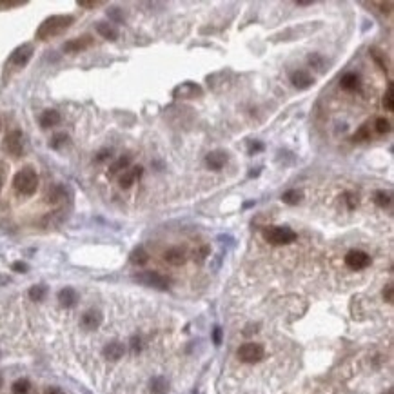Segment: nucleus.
Returning <instances> with one entry per match:
<instances>
[{
  "instance_id": "473e14b6",
  "label": "nucleus",
  "mask_w": 394,
  "mask_h": 394,
  "mask_svg": "<svg viewBox=\"0 0 394 394\" xmlns=\"http://www.w3.org/2000/svg\"><path fill=\"white\" fill-rule=\"evenodd\" d=\"M383 298L387 304H392V284H387V287L383 289Z\"/></svg>"
},
{
  "instance_id": "cd10ccee",
  "label": "nucleus",
  "mask_w": 394,
  "mask_h": 394,
  "mask_svg": "<svg viewBox=\"0 0 394 394\" xmlns=\"http://www.w3.org/2000/svg\"><path fill=\"white\" fill-rule=\"evenodd\" d=\"M374 129H376V133H380V135H385V133L390 131V122L383 117L376 118V122H374Z\"/></svg>"
},
{
  "instance_id": "58836bf2",
  "label": "nucleus",
  "mask_w": 394,
  "mask_h": 394,
  "mask_svg": "<svg viewBox=\"0 0 394 394\" xmlns=\"http://www.w3.org/2000/svg\"><path fill=\"white\" fill-rule=\"evenodd\" d=\"M26 2H2V8H18V6H24Z\"/></svg>"
},
{
  "instance_id": "1a4fd4ad",
  "label": "nucleus",
  "mask_w": 394,
  "mask_h": 394,
  "mask_svg": "<svg viewBox=\"0 0 394 394\" xmlns=\"http://www.w3.org/2000/svg\"><path fill=\"white\" fill-rule=\"evenodd\" d=\"M91 44H93V38L89 35H82L78 38H73V40L66 42L64 44V51L66 53H80V51L87 49Z\"/></svg>"
},
{
  "instance_id": "7ed1b4c3",
  "label": "nucleus",
  "mask_w": 394,
  "mask_h": 394,
  "mask_svg": "<svg viewBox=\"0 0 394 394\" xmlns=\"http://www.w3.org/2000/svg\"><path fill=\"white\" fill-rule=\"evenodd\" d=\"M263 240L271 245H287L296 240V233L287 226H272L265 227L262 231Z\"/></svg>"
},
{
  "instance_id": "f03ea898",
  "label": "nucleus",
  "mask_w": 394,
  "mask_h": 394,
  "mask_svg": "<svg viewBox=\"0 0 394 394\" xmlns=\"http://www.w3.org/2000/svg\"><path fill=\"white\" fill-rule=\"evenodd\" d=\"M13 187L18 195L22 196H31L38 189V175L33 167H24L15 175L13 178Z\"/></svg>"
},
{
  "instance_id": "c03bdc74",
  "label": "nucleus",
  "mask_w": 394,
  "mask_h": 394,
  "mask_svg": "<svg viewBox=\"0 0 394 394\" xmlns=\"http://www.w3.org/2000/svg\"><path fill=\"white\" fill-rule=\"evenodd\" d=\"M383 394H394V392H392V389H387V390H385V392H383Z\"/></svg>"
},
{
  "instance_id": "c756f323",
  "label": "nucleus",
  "mask_w": 394,
  "mask_h": 394,
  "mask_svg": "<svg viewBox=\"0 0 394 394\" xmlns=\"http://www.w3.org/2000/svg\"><path fill=\"white\" fill-rule=\"evenodd\" d=\"M371 138V131H369V126H362L358 131L354 133V140H369Z\"/></svg>"
},
{
  "instance_id": "412c9836",
  "label": "nucleus",
  "mask_w": 394,
  "mask_h": 394,
  "mask_svg": "<svg viewBox=\"0 0 394 394\" xmlns=\"http://www.w3.org/2000/svg\"><path fill=\"white\" fill-rule=\"evenodd\" d=\"M96 31L104 36V38H107V40H115L118 36L117 27H115L113 24H107V22H100L98 26H96Z\"/></svg>"
},
{
  "instance_id": "4be33fe9",
  "label": "nucleus",
  "mask_w": 394,
  "mask_h": 394,
  "mask_svg": "<svg viewBox=\"0 0 394 394\" xmlns=\"http://www.w3.org/2000/svg\"><path fill=\"white\" fill-rule=\"evenodd\" d=\"M302 198H304V195H302V191H298V189H291L282 195V202L287 205H298L300 202H302Z\"/></svg>"
},
{
  "instance_id": "0eeeda50",
  "label": "nucleus",
  "mask_w": 394,
  "mask_h": 394,
  "mask_svg": "<svg viewBox=\"0 0 394 394\" xmlns=\"http://www.w3.org/2000/svg\"><path fill=\"white\" fill-rule=\"evenodd\" d=\"M4 149L8 151L9 154H13V156H22L24 153V135L22 131H15L8 133V136L4 138Z\"/></svg>"
},
{
  "instance_id": "4468645a",
  "label": "nucleus",
  "mask_w": 394,
  "mask_h": 394,
  "mask_svg": "<svg viewBox=\"0 0 394 394\" xmlns=\"http://www.w3.org/2000/svg\"><path fill=\"white\" fill-rule=\"evenodd\" d=\"M163 260L171 265H184L186 263V249L182 247H171L163 253Z\"/></svg>"
},
{
  "instance_id": "dca6fc26",
  "label": "nucleus",
  "mask_w": 394,
  "mask_h": 394,
  "mask_svg": "<svg viewBox=\"0 0 394 394\" xmlns=\"http://www.w3.org/2000/svg\"><path fill=\"white\" fill-rule=\"evenodd\" d=\"M205 162H207V165L211 169H214V171H220V169H222L223 165H226V162H227V153H223V151H213V153L207 154Z\"/></svg>"
},
{
  "instance_id": "aec40b11",
  "label": "nucleus",
  "mask_w": 394,
  "mask_h": 394,
  "mask_svg": "<svg viewBox=\"0 0 394 394\" xmlns=\"http://www.w3.org/2000/svg\"><path fill=\"white\" fill-rule=\"evenodd\" d=\"M149 390L151 394H167L169 390V383L163 376H154L149 383Z\"/></svg>"
},
{
  "instance_id": "79ce46f5",
  "label": "nucleus",
  "mask_w": 394,
  "mask_h": 394,
  "mask_svg": "<svg viewBox=\"0 0 394 394\" xmlns=\"http://www.w3.org/2000/svg\"><path fill=\"white\" fill-rule=\"evenodd\" d=\"M296 4H298V6H311L313 2H309V0H298Z\"/></svg>"
},
{
  "instance_id": "f704fd0d",
  "label": "nucleus",
  "mask_w": 394,
  "mask_h": 394,
  "mask_svg": "<svg viewBox=\"0 0 394 394\" xmlns=\"http://www.w3.org/2000/svg\"><path fill=\"white\" fill-rule=\"evenodd\" d=\"M213 342H214V345H220V344H222V329H220V327H214V331H213Z\"/></svg>"
},
{
  "instance_id": "bb28decb",
  "label": "nucleus",
  "mask_w": 394,
  "mask_h": 394,
  "mask_svg": "<svg viewBox=\"0 0 394 394\" xmlns=\"http://www.w3.org/2000/svg\"><path fill=\"white\" fill-rule=\"evenodd\" d=\"M374 202H376L380 207H389L390 205V193H385V191H376V193H374Z\"/></svg>"
},
{
  "instance_id": "6e6552de",
  "label": "nucleus",
  "mask_w": 394,
  "mask_h": 394,
  "mask_svg": "<svg viewBox=\"0 0 394 394\" xmlns=\"http://www.w3.org/2000/svg\"><path fill=\"white\" fill-rule=\"evenodd\" d=\"M33 51H35V47H33L31 44L18 45L17 49L11 53V57H9V64L15 66V68H26L27 62H29L33 57Z\"/></svg>"
},
{
  "instance_id": "a18cd8bd",
  "label": "nucleus",
  "mask_w": 394,
  "mask_h": 394,
  "mask_svg": "<svg viewBox=\"0 0 394 394\" xmlns=\"http://www.w3.org/2000/svg\"><path fill=\"white\" fill-rule=\"evenodd\" d=\"M0 129H2V122H0Z\"/></svg>"
},
{
  "instance_id": "7c9ffc66",
  "label": "nucleus",
  "mask_w": 394,
  "mask_h": 394,
  "mask_svg": "<svg viewBox=\"0 0 394 394\" xmlns=\"http://www.w3.org/2000/svg\"><path fill=\"white\" fill-rule=\"evenodd\" d=\"M66 140H68V135H54L53 136V140H51V147H53V149H59V147H60V145H62V144H66Z\"/></svg>"
},
{
  "instance_id": "37998d69",
  "label": "nucleus",
  "mask_w": 394,
  "mask_h": 394,
  "mask_svg": "<svg viewBox=\"0 0 394 394\" xmlns=\"http://www.w3.org/2000/svg\"><path fill=\"white\" fill-rule=\"evenodd\" d=\"M47 394H62V390L60 389H49L47 390Z\"/></svg>"
},
{
  "instance_id": "a878e982",
  "label": "nucleus",
  "mask_w": 394,
  "mask_h": 394,
  "mask_svg": "<svg viewBox=\"0 0 394 394\" xmlns=\"http://www.w3.org/2000/svg\"><path fill=\"white\" fill-rule=\"evenodd\" d=\"M31 392V383L27 380H17L13 383V394H29Z\"/></svg>"
},
{
  "instance_id": "c85d7f7f",
  "label": "nucleus",
  "mask_w": 394,
  "mask_h": 394,
  "mask_svg": "<svg viewBox=\"0 0 394 394\" xmlns=\"http://www.w3.org/2000/svg\"><path fill=\"white\" fill-rule=\"evenodd\" d=\"M383 107H385L387 111H392V109H394V89H392V84H389L385 96H383Z\"/></svg>"
},
{
  "instance_id": "4c0bfd02",
  "label": "nucleus",
  "mask_w": 394,
  "mask_h": 394,
  "mask_svg": "<svg viewBox=\"0 0 394 394\" xmlns=\"http://www.w3.org/2000/svg\"><path fill=\"white\" fill-rule=\"evenodd\" d=\"M13 271L17 272H26L27 271V265L24 262H15L13 263Z\"/></svg>"
},
{
  "instance_id": "ddd939ff",
  "label": "nucleus",
  "mask_w": 394,
  "mask_h": 394,
  "mask_svg": "<svg viewBox=\"0 0 394 394\" xmlns=\"http://www.w3.org/2000/svg\"><path fill=\"white\" fill-rule=\"evenodd\" d=\"M100 323H102V314H100V311H95V309H91V311L84 313V316H82V327L87 329V331H95V329H98Z\"/></svg>"
},
{
  "instance_id": "a19ab883",
  "label": "nucleus",
  "mask_w": 394,
  "mask_h": 394,
  "mask_svg": "<svg viewBox=\"0 0 394 394\" xmlns=\"http://www.w3.org/2000/svg\"><path fill=\"white\" fill-rule=\"evenodd\" d=\"M109 156H111L109 151H102V153L98 154V160H105V158H109Z\"/></svg>"
},
{
  "instance_id": "a211bd4d",
  "label": "nucleus",
  "mask_w": 394,
  "mask_h": 394,
  "mask_svg": "<svg viewBox=\"0 0 394 394\" xmlns=\"http://www.w3.org/2000/svg\"><path fill=\"white\" fill-rule=\"evenodd\" d=\"M340 86H342V89H345V91L360 89V77L356 75V73H347V75L342 77Z\"/></svg>"
},
{
  "instance_id": "20e7f679",
  "label": "nucleus",
  "mask_w": 394,
  "mask_h": 394,
  "mask_svg": "<svg viewBox=\"0 0 394 394\" xmlns=\"http://www.w3.org/2000/svg\"><path fill=\"white\" fill-rule=\"evenodd\" d=\"M263 356H265L263 345L254 344V342L240 345V349H238V358L244 363H258L263 360Z\"/></svg>"
},
{
  "instance_id": "2f4dec72",
  "label": "nucleus",
  "mask_w": 394,
  "mask_h": 394,
  "mask_svg": "<svg viewBox=\"0 0 394 394\" xmlns=\"http://www.w3.org/2000/svg\"><path fill=\"white\" fill-rule=\"evenodd\" d=\"M345 202H347L349 209H356V205H358V196L353 195V193H347V195H345Z\"/></svg>"
},
{
  "instance_id": "f3484780",
  "label": "nucleus",
  "mask_w": 394,
  "mask_h": 394,
  "mask_svg": "<svg viewBox=\"0 0 394 394\" xmlns=\"http://www.w3.org/2000/svg\"><path fill=\"white\" fill-rule=\"evenodd\" d=\"M77 300H78L77 291L71 289V287H64V289L59 293V302L64 305V307H73V305L77 304Z\"/></svg>"
},
{
  "instance_id": "9d476101",
  "label": "nucleus",
  "mask_w": 394,
  "mask_h": 394,
  "mask_svg": "<svg viewBox=\"0 0 394 394\" xmlns=\"http://www.w3.org/2000/svg\"><path fill=\"white\" fill-rule=\"evenodd\" d=\"M291 82H293V86L298 87V89H309V87L314 84V78L309 75V71L305 69H298L291 75Z\"/></svg>"
},
{
  "instance_id": "5701e85b",
  "label": "nucleus",
  "mask_w": 394,
  "mask_h": 394,
  "mask_svg": "<svg viewBox=\"0 0 394 394\" xmlns=\"http://www.w3.org/2000/svg\"><path fill=\"white\" fill-rule=\"evenodd\" d=\"M129 260H131V263H135V265H144V263H147V260H149V254H147V251H145L144 247H136V249L131 253V256H129Z\"/></svg>"
},
{
  "instance_id": "6ab92c4d",
  "label": "nucleus",
  "mask_w": 394,
  "mask_h": 394,
  "mask_svg": "<svg viewBox=\"0 0 394 394\" xmlns=\"http://www.w3.org/2000/svg\"><path fill=\"white\" fill-rule=\"evenodd\" d=\"M60 122V113L54 109H45L40 115V126L42 127H53Z\"/></svg>"
},
{
  "instance_id": "9b49d317",
  "label": "nucleus",
  "mask_w": 394,
  "mask_h": 394,
  "mask_svg": "<svg viewBox=\"0 0 394 394\" xmlns=\"http://www.w3.org/2000/svg\"><path fill=\"white\" fill-rule=\"evenodd\" d=\"M173 95L177 96V98H193L196 95H202V87L196 86L195 82H184L182 86H178L175 89Z\"/></svg>"
},
{
  "instance_id": "ea45409f",
  "label": "nucleus",
  "mask_w": 394,
  "mask_h": 394,
  "mask_svg": "<svg viewBox=\"0 0 394 394\" xmlns=\"http://www.w3.org/2000/svg\"><path fill=\"white\" fill-rule=\"evenodd\" d=\"M263 149V144H253L251 145V153H256V151H262Z\"/></svg>"
},
{
  "instance_id": "e433bc0d",
  "label": "nucleus",
  "mask_w": 394,
  "mask_h": 394,
  "mask_svg": "<svg viewBox=\"0 0 394 394\" xmlns=\"http://www.w3.org/2000/svg\"><path fill=\"white\" fill-rule=\"evenodd\" d=\"M100 4H102V2H93V0H89V2H87V0H80V2H78V6H82V8H96V6H100Z\"/></svg>"
},
{
  "instance_id": "39448f33",
  "label": "nucleus",
  "mask_w": 394,
  "mask_h": 394,
  "mask_svg": "<svg viewBox=\"0 0 394 394\" xmlns=\"http://www.w3.org/2000/svg\"><path fill=\"white\" fill-rule=\"evenodd\" d=\"M135 280L142 286H147V287H154V289H167L169 282L156 271H142L138 274H135Z\"/></svg>"
},
{
  "instance_id": "423d86ee",
  "label": "nucleus",
  "mask_w": 394,
  "mask_h": 394,
  "mask_svg": "<svg viewBox=\"0 0 394 394\" xmlns=\"http://www.w3.org/2000/svg\"><path fill=\"white\" fill-rule=\"evenodd\" d=\"M345 265L353 271H360V269H365L371 265V256L367 253L358 249H353L345 254Z\"/></svg>"
},
{
  "instance_id": "2eb2a0df",
  "label": "nucleus",
  "mask_w": 394,
  "mask_h": 394,
  "mask_svg": "<svg viewBox=\"0 0 394 394\" xmlns=\"http://www.w3.org/2000/svg\"><path fill=\"white\" fill-rule=\"evenodd\" d=\"M124 353H126V349H124V345L120 342H111V344H107L104 347V356L107 360H111V362L120 360L124 356Z\"/></svg>"
},
{
  "instance_id": "c9c22d12",
  "label": "nucleus",
  "mask_w": 394,
  "mask_h": 394,
  "mask_svg": "<svg viewBox=\"0 0 394 394\" xmlns=\"http://www.w3.org/2000/svg\"><path fill=\"white\" fill-rule=\"evenodd\" d=\"M140 347H142L140 338H138V336H133V338H131V349L135 351V353H138V351H140Z\"/></svg>"
},
{
  "instance_id": "f8f14e48",
  "label": "nucleus",
  "mask_w": 394,
  "mask_h": 394,
  "mask_svg": "<svg viewBox=\"0 0 394 394\" xmlns=\"http://www.w3.org/2000/svg\"><path fill=\"white\" fill-rule=\"evenodd\" d=\"M142 173H144V167H142V165H135V167L124 171V175L120 177V187H122V189H129V187L142 177Z\"/></svg>"
},
{
  "instance_id": "393cba45",
  "label": "nucleus",
  "mask_w": 394,
  "mask_h": 394,
  "mask_svg": "<svg viewBox=\"0 0 394 394\" xmlns=\"http://www.w3.org/2000/svg\"><path fill=\"white\" fill-rule=\"evenodd\" d=\"M45 293H47L45 286H33L31 289H29V298H31L33 302H42Z\"/></svg>"
},
{
  "instance_id": "72a5a7b5",
  "label": "nucleus",
  "mask_w": 394,
  "mask_h": 394,
  "mask_svg": "<svg viewBox=\"0 0 394 394\" xmlns=\"http://www.w3.org/2000/svg\"><path fill=\"white\" fill-rule=\"evenodd\" d=\"M6 175H8V165H6V163L0 162V191H2V187H4Z\"/></svg>"
},
{
  "instance_id": "b1692460",
  "label": "nucleus",
  "mask_w": 394,
  "mask_h": 394,
  "mask_svg": "<svg viewBox=\"0 0 394 394\" xmlns=\"http://www.w3.org/2000/svg\"><path fill=\"white\" fill-rule=\"evenodd\" d=\"M129 163H131V154H126V156H120V158L117 160V162L111 165V169H109V175L113 177V175H117L118 171H124V169L129 167Z\"/></svg>"
},
{
  "instance_id": "f257e3e1",
  "label": "nucleus",
  "mask_w": 394,
  "mask_h": 394,
  "mask_svg": "<svg viewBox=\"0 0 394 394\" xmlns=\"http://www.w3.org/2000/svg\"><path fill=\"white\" fill-rule=\"evenodd\" d=\"M75 22V18L71 15H53V17L45 18L44 22L38 26L36 29V38L38 40H49L53 36L62 35L66 29L71 27V24Z\"/></svg>"
}]
</instances>
